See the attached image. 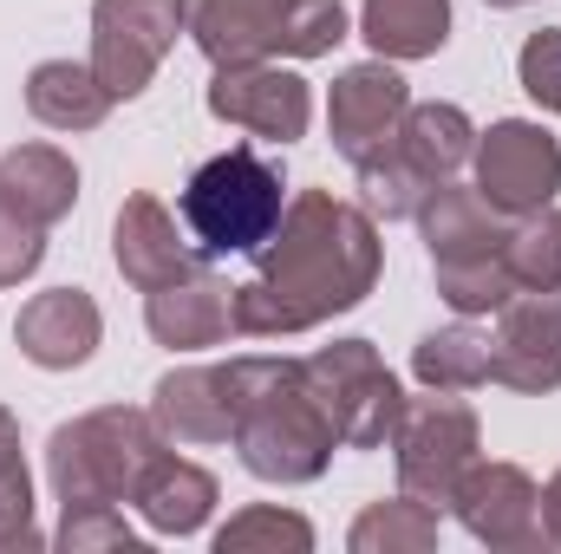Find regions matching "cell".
Segmentation results:
<instances>
[{"instance_id":"22","label":"cell","mask_w":561,"mask_h":554,"mask_svg":"<svg viewBox=\"0 0 561 554\" xmlns=\"http://www.w3.org/2000/svg\"><path fill=\"white\" fill-rule=\"evenodd\" d=\"M392 150L419 170L424 183H450L470 163V150H477V125L457 105H405V118L392 131Z\"/></svg>"},{"instance_id":"9","label":"cell","mask_w":561,"mask_h":554,"mask_svg":"<svg viewBox=\"0 0 561 554\" xmlns=\"http://www.w3.org/2000/svg\"><path fill=\"white\" fill-rule=\"evenodd\" d=\"M477 189L503 209V216H536L549 209L561 189V143L529 125V118H503L477 138Z\"/></svg>"},{"instance_id":"31","label":"cell","mask_w":561,"mask_h":554,"mask_svg":"<svg viewBox=\"0 0 561 554\" xmlns=\"http://www.w3.org/2000/svg\"><path fill=\"white\" fill-rule=\"evenodd\" d=\"M516 72H523V92H529L542 112H561V33L556 26H542V33L523 39Z\"/></svg>"},{"instance_id":"14","label":"cell","mask_w":561,"mask_h":554,"mask_svg":"<svg viewBox=\"0 0 561 554\" xmlns=\"http://www.w3.org/2000/svg\"><path fill=\"white\" fill-rule=\"evenodd\" d=\"M419 229L431 249V268H490V262H503V242H510L503 209L483 189H457V183H437L424 196Z\"/></svg>"},{"instance_id":"6","label":"cell","mask_w":561,"mask_h":554,"mask_svg":"<svg viewBox=\"0 0 561 554\" xmlns=\"http://www.w3.org/2000/svg\"><path fill=\"white\" fill-rule=\"evenodd\" d=\"M300 366H307V385H313L320 412L333 424L340 450H379L399 430L405 392H399V379H392V366L379 359L373 339H333Z\"/></svg>"},{"instance_id":"16","label":"cell","mask_w":561,"mask_h":554,"mask_svg":"<svg viewBox=\"0 0 561 554\" xmlns=\"http://www.w3.org/2000/svg\"><path fill=\"white\" fill-rule=\"evenodd\" d=\"M112 262H118V275L131 280V287H170V280H183L190 268H203V255H196V242H183L176 235V216L157 203V196H125V209H118V222H112Z\"/></svg>"},{"instance_id":"11","label":"cell","mask_w":561,"mask_h":554,"mask_svg":"<svg viewBox=\"0 0 561 554\" xmlns=\"http://www.w3.org/2000/svg\"><path fill=\"white\" fill-rule=\"evenodd\" d=\"M209 118L249 131V138H268V143H294L307 138V118H313V92L300 72L287 66H216L209 79Z\"/></svg>"},{"instance_id":"32","label":"cell","mask_w":561,"mask_h":554,"mask_svg":"<svg viewBox=\"0 0 561 554\" xmlns=\"http://www.w3.org/2000/svg\"><path fill=\"white\" fill-rule=\"evenodd\" d=\"M0 549H39V529H33V483H26V476H7V483H0Z\"/></svg>"},{"instance_id":"17","label":"cell","mask_w":561,"mask_h":554,"mask_svg":"<svg viewBox=\"0 0 561 554\" xmlns=\"http://www.w3.org/2000/svg\"><path fill=\"white\" fill-rule=\"evenodd\" d=\"M144 326H150L157 346H183V353L190 346H216L236 326V287L222 275H209V262H203V268H190V275L170 280V287H150Z\"/></svg>"},{"instance_id":"19","label":"cell","mask_w":561,"mask_h":554,"mask_svg":"<svg viewBox=\"0 0 561 554\" xmlns=\"http://www.w3.org/2000/svg\"><path fill=\"white\" fill-rule=\"evenodd\" d=\"M0 196L20 216H33L39 229H53L79 203V163L66 150H53V143H13L0 157Z\"/></svg>"},{"instance_id":"35","label":"cell","mask_w":561,"mask_h":554,"mask_svg":"<svg viewBox=\"0 0 561 554\" xmlns=\"http://www.w3.org/2000/svg\"><path fill=\"white\" fill-rule=\"evenodd\" d=\"M483 7H529V0H483Z\"/></svg>"},{"instance_id":"21","label":"cell","mask_w":561,"mask_h":554,"mask_svg":"<svg viewBox=\"0 0 561 554\" xmlns=\"http://www.w3.org/2000/svg\"><path fill=\"white\" fill-rule=\"evenodd\" d=\"M118 99L99 85V72L92 66H72V59H46V66H33L26 72V112L46 125V131H92V125H105V112H112Z\"/></svg>"},{"instance_id":"28","label":"cell","mask_w":561,"mask_h":554,"mask_svg":"<svg viewBox=\"0 0 561 554\" xmlns=\"http://www.w3.org/2000/svg\"><path fill=\"white\" fill-rule=\"evenodd\" d=\"M255 549L307 554L313 549V529H307V516L275 509V503H255V509H242V516H229V522L216 529V554H255Z\"/></svg>"},{"instance_id":"24","label":"cell","mask_w":561,"mask_h":554,"mask_svg":"<svg viewBox=\"0 0 561 554\" xmlns=\"http://www.w3.org/2000/svg\"><path fill=\"white\" fill-rule=\"evenodd\" d=\"M412 379L424 392H477L490 385V339L477 326H437L412 346Z\"/></svg>"},{"instance_id":"15","label":"cell","mask_w":561,"mask_h":554,"mask_svg":"<svg viewBox=\"0 0 561 554\" xmlns=\"http://www.w3.org/2000/svg\"><path fill=\"white\" fill-rule=\"evenodd\" d=\"M99 333H105V313H99V300H92L85 287H46V293H33V300L20 307V320H13L20 353H26L33 366H46V372L85 366V359L99 353Z\"/></svg>"},{"instance_id":"23","label":"cell","mask_w":561,"mask_h":554,"mask_svg":"<svg viewBox=\"0 0 561 554\" xmlns=\"http://www.w3.org/2000/svg\"><path fill=\"white\" fill-rule=\"evenodd\" d=\"M359 33L379 59H431L450 39V0H366Z\"/></svg>"},{"instance_id":"34","label":"cell","mask_w":561,"mask_h":554,"mask_svg":"<svg viewBox=\"0 0 561 554\" xmlns=\"http://www.w3.org/2000/svg\"><path fill=\"white\" fill-rule=\"evenodd\" d=\"M542 529H549V542H561V470L549 476V489H542Z\"/></svg>"},{"instance_id":"20","label":"cell","mask_w":561,"mask_h":554,"mask_svg":"<svg viewBox=\"0 0 561 554\" xmlns=\"http://www.w3.org/2000/svg\"><path fill=\"white\" fill-rule=\"evenodd\" d=\"M150 417L163 437L176 443H229V399H222V372L216 366H183L163 372L150 392Z\"/></svg>"},{"instance_id":"4","label":"cell","mask_w":561,"mask_h":554,"mask_svg":"<svg viewBox=\"0 0 561 554\" xmlns=\"http://www.w3.org/2000/svg\"><path fill=\"white\" fill-rule=\"evenodd\" d=\"M163 457V430L138 405H105L53 430L46 476L59 503H131L138 476Z\"/></svg>"},{"instance_id":"18","label":"cell","mask_w":561,"mask_h":554,"mask_svg":"<svg viewBox=\"0 0 561 554\" xmlns=\"http://www.w3.org/2000/svg\"><path fill=\"white\" fill-rule=\"evenodd\" d=\"M216 476L203 470V463H190V457H157L150 470L138 476V489H131V503H138V516L157 529V535H196L203 522H209V509H216Z\"/></svg>"},{"instance_id":"33","label":"cell","mask_w":561,"mask_h":554,"mask_svg":"<svg viewBox=\"0 0 561 554\" xmlns=\"http://www.w3.org/2000/svg\"><path fill=\"white\" fill-rule=\"evenodd\" d=\"M7 476H26V463H20V424L0 405V483H7Z\"/></svg>"},{"instance_id":"25","label":"cell","mask_w":561,"mask_h":554,"mask_svg":"<svg viewBox=\"0 0 561 554\" xmlns=\"http://www.w3.org/2000/svg\"><path fill=\"white\" fill-rule=\"evenodd\" d=\"M353 554H424L437 549V509L419 496H399V503H373L359 522H353Z\"/></svg>"},{"instance_id":"12","label":"cell","mask_w":561,"mask_h":554,"mask_svg":"<svg viewBox=\"0 0 561 554\" xmlns=\"http://www.w3.org/2000/svg\"><path fill=\"white\" fill-rule=\"evenodd\" d=\"M450 509L483 549H536V542H549L542 489L516 463H470L457 476V489H450Z\"/></svg>"},{"instance_id":"2","label":"cell","mask_w":561,"mask_h":554,"mask_svg":"<svg viewBox=\"0 0 561 554\" xmlns=\"http://www.w3.org/2000/svg\"><path fill=\"white\" fill-rule=\"evenodd\" d=\"M222 399H229V443L242 450V470L262 483H313L340 437L320 412L300 359H229Z\"/></svg>"},{"instance_id":"8","label":"cell","mask_w":561,"mask_h":554,"mask_svg":"<svg viewBox=\"0 0 561 554\" xmlns=\"http://www.w3.org/2000/svg\"><path fill=\"white\" fill-rule=\"evenodd\" d=\"M183 33L176 0H92V72L112 99H138Z\"/></svg>"},{"instance_id":"5","label":"cell","mask_w":561,"mask_h":554,"mask_svg":"<svg viewBox=\"0 0 561 554\" xmlns=\"http://www.w3.org/2000/svg\"><path fill=\"white\" fill-rule=\"evenodd\" d=\"M183 229L196 242L203 262L216 255H255L280 229L287 203H280V170L268 157H255L249 143L209 157L190 183H183Z\"/></svg>"},{"instance_id":"13","label":"cell","mask_w":561,"mask_h":554,"mask_svg":"<svg viewBox=\"0 0 561 554\" xmlns=\"http://www.w3.org/2000/svg\"><path fill=\"white\" fill-rule=\"evenodd\" d=\"M405 105H412V92H405V79L392 72V59H366V66L340 72V79H333V99H327L333 150L353 157V163L373 157L379 143H392L399 118H405Z\"/></svg>"},{"instance_id":"27","label":"cell","mask_w":561,"mask_h":554,"mask_svg":"<svg viewBox=\"0 0 561 554\" xmlns=\"http://www.w3.org/2000/svg\"><path fill=\"white\" fill-rule=\"evenodd\" d=\"M503 268L516 280V293L523 287H561V209H536L510 229Z\"/></svg>"},{"instance_id":"7","label":"cell","mask_w":561,"mask_h":554,"mask_svg":"<svg viewBox=\"0 0 561 554\" xmlns=\"http://www.w3.org/2000/svg\"><path fill=\"white\" fill-rule=\"evenodd\" d=\"M477 412L457 399V392H431V399H405L399 430H392V450H399V489L419 496L431 509L450 503L457 476L477 463Z\"/></svg>"},{"instance_id":"1","label":"cell","mask_w":561,"mask_h":554,"mask_svg":"<svg viewBox=\"0 0 561 554\" xmlns=\"http://www.w3.org/2000/svg\"><path fill=\"white\" fill-rule=\"evenodd\" d=\"M386 262L379 222L333 189H300L280 229L255 249V275L236 287V333L294 339L333 313H353Z\"/></svg>"},{"instance_id":"30","label":"cell","mask_w":561,"mask_h":554,"mask_svg":"<svg viewBox=\"0 0 561 554\" xmlns=\"http://www.w3.org/2000/svg\"><path fill=\"white\" fill-rule=\"evenodd\" d=\"M39 262H46V229L0 196V287H20Z\"/></svg>"},{"instance_id":"29","label":"cell","mask_w":561,"mask_h":554,"mask_svg":"<svg viewBox=\"0 0 561 554\" xmlns=\"http://www.w3.org/2000/svg\"><path fill=\"white\" fill-rule=\"evenodd\" d=\"M59 549L66 554H92V549H138V535L125 529L118 503H66V522H59Z\"/></svg>"},{"instance_id":"26","label":"cell","mask_w":561,"mask_h":554,"mask_svg":"<svg viewBox=\"0 0 561 554\" xmlns=\"http://www.w3.org/2000/svg\"><path fill=\"white\" fill-rule=\"evenodd\" d=\"M353 170H359V203H366V216H379V222H405V216H419V203L437 189V183H424L392 143H379V150L359 157Z\"/></svg>"},{"instance_id":"3","label":"cell","mask_w":561,"mask_h":554,"mask_svg":"<svg viewBox=\"0 0 561 554\" xmlns=\"http://www.w3.org/2000/svg\"><path fill=\"white\" fill-rule=\"evenodd\" d=\"M183 33L203 46L209 66H255V59H320L346 39L340 0H176Z\"/></svg>"},{"instance_id":"10","label":"cell","mask_w":561,"mask_h":554,"mask_svg":"<svg viewBox=\"0 0 561 554\" xmlns=\"http://www.w3.org/2000/svg\"><path fill=\"white\" fill-rule=\"evenodd\" d=\"M490 333V379L510 392H556L561 385V287H523L496 307Z\"/></svg>"}]
</instances>
